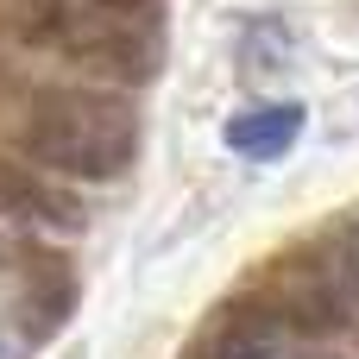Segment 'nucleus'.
Here are the masks:
<instances>
[{
	"label": "nucleus",
	"instance_id": "6e6552de",
	"mask_svg": "<svg viewBox=\"0 0 359 359\" xmlns=\"http://www.w3.org/2000/svg\"><path fill=\"white\" fill-rule=\"evenodd\" d=\"M316 246V259H322V278L334 284V297H341V309H347V322L359 328V221H334L322 240H309Z\"/></svg>",
	"mask_w": 359,
	"mask_h": 359
},
{
	"label": "nucleus",
	"instance_id": "7ed1b4c3",
	"mask_svg": "<svg viewBox=\"0 0 359 359\" xmlns=\"http://www.w3.org/2000/svg\"><path fill=\"white\" fill-rule=\"evenodd\" d=\"M259 303H265V309H271V322H278L284 334H297V341H341V334H353V322H347V309H341L334 284L322 278L316 246L284 252V259L265 271Z\"/></svg>",
	"mask_w": 359,
	"mask_h": 359
},
{
	"label": "nucleus",
	"instance_id": "423d86ee",
	"mask_svg": "<svg viewBox=\"0 0 359 359\" xmlns=\"http://www.w3.org/2000/svg\"><path fill=\"white\" fill-rule=\"evenodd\" d=\"M278 341H284V328L271 322V309L259 303V290H246V297L221 303L202 322L189 359H278Z\"/></svg>",
	"mask_w": 359,
	"mask_h": 359
},
{
	"label": "nucleus",
	"instance_id": "f03ea898",
	"mask_svg": "<svg viewBox=\"0 0 359 359\" xmlns=\"http://www.w3.org/2000/svg\"><path fill=\"white\" fill-rule=\"evenodd\" d=\"M38 38L63 50L76 69L107 82H151L164 63L158 0L151 6H107V0H38Z\"/></svg>",
	"mask_w": 359,
	"mask_h": 359
},
{
	"label": "nucleus",
	"instance_id": "20e7f679",
	"mask_svg": "<svg viewBox=\"0 0 359 359\" xmlns=\"http://www.w3.org/2000/svg\"><path fill=\"white\" fill-rule=\"evenodd\" d=\"M76 309V265L57 246H19V303H13V328L38 347L50 341Z\"/></svg>",
	"mask_w": 359,
	"mask_h": 359
},
{
	"label": "nucleus",
	"instance_id": "0eeeda50",
	"mask_svg": "<svg viewBox=\"0 0 359 359\" xmlns=\"http://www.w3.org/2000/svg\"><path fill=\"white\" fill-rule=\"evenodd\" d=\"M297 139H303V107L297 101H271V107H252V114H233L227 120V151H240L252 164L284 158Z\"/></svg>",
	"mask_w": 359,
	"mask_h": 359
},
{
	"label": "nucleus",
	"instance_id": "39448f33",
	"mask_svg": "<svg viewBox=\"0 0 359 359\" xmlns=\"http://www.w3.org/2000/svg\"><path fill=\"white\" fill-rule=\"evenodd\" d=\"M0 221L25 227V233H82L88 208H82V196H76V189L44 183L32 164L0 158Z\"/></svg>",
	"mask_w": 359,
	"mask_h": 359
},
{
	"label": "nucleus",
	"instance_id": "f257e3e1",
	"mask_svg": "<svg viewBox=\"0 0 359 359\" xmlns=\"http://www.w3.org/2000/svg\"><path fill=\"white\" fill-rule=\"evenodd\" d=\"M25 158L76 183H114L139 158V114L114 88L57 82L25 101Z\"/></svg>",
	"mask_w": 359,
	"mask_h": 359
}]
</instances>
